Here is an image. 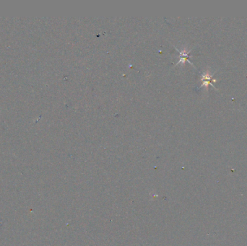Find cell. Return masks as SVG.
I'll return each instance as SVG.
<instances>
[{"label":"cell","instance_id":"1","mask_svg":"<svg viewBox=\"0 0 247 246\" xmlns=\"http://www.w3.org/2000/svg\"><path fill=\"white\" fill-rule=\"evenodd\" d=\"M180 54H181V56H180V61L179 62V63L180 62H184L186 60H188V57H189V54L188 53H185V52L184 51H181L180 52Z\"/></svg>","mask_w":247,"mask_h":246}]
</instances>
